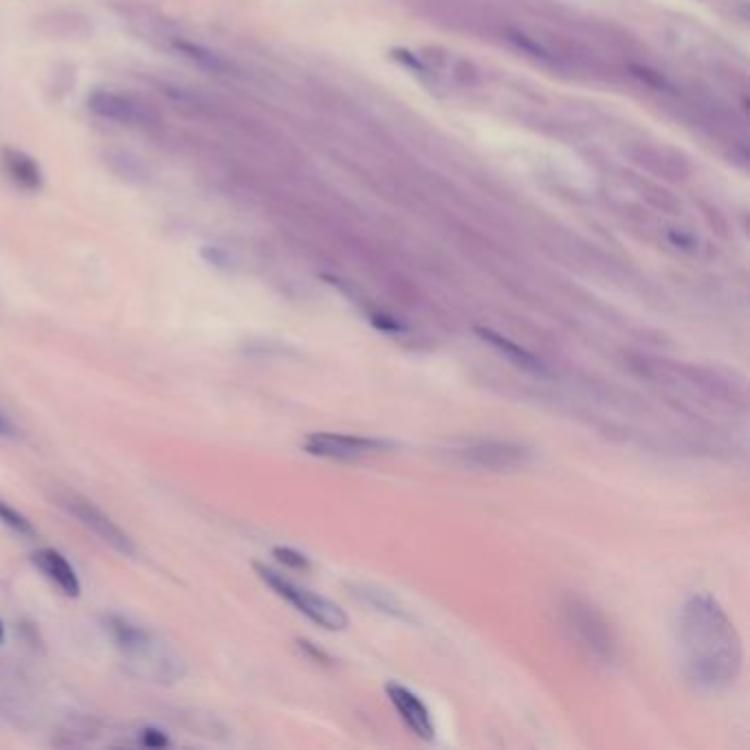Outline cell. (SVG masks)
Listing matches in <instances>:
<instances>
[{
	"label": "cell",
	"mask_w": 750,
	"mask_h": 750,
	"mask_svg": "<svg viewBox=\"0 0 750 750\" xmlns=\"http://www.w3.org/2000/svg\"><path fill=\"white\" fill-rule=\"evenodd\" d=\"M678 654L682 674L700 691L722 693L740 678L744 663L740 632L711 594H696L682 605Z\"/></svg>",
	"instance_id": "cell-1"
},
{
	"label": "cell",
	"mask_w": 750,
	"mask_h": 750,
	"mask_svg": "<svg viewBox=\"0 0 750 750\" xmlns=\"http://www.w3.org/2000/svg\"><path fill=\"white\" fill-rule=\"evenodd\" d=\"M106 627L117 649L141 676L157 682H174L183 676V663L159 638L135 625L124 616H108Z\"/></svg>",
	"instance_id": "cell-2"
},
{
	"label": "cell",
	"mask_w": 750,
	"mask_h": 750,
	"mask_svg": "<svg viewBox=\"0 0 750 750\" xmlns=\"http://www.w3.org/2000/svg\"><path fill=\"white\" fill-rule=\"evenodd\" d=\"M253 570L258 572V577L267 583L278 597L289 601L297 612H302L306 619H311L319 627H324V630L341 632L350 625V616L335 601L322 597V594H315L308 588H302L300 583L286 579L280 572H275L273 568L264 564H253Z\"/></svg>",
	"instance_id": "cell-3"
},
{
	"label": "cell",
	"mask_w": 750,
	"mask_h": 750,
	"mask_svg": "<svg viewBox=\"0 0 750 750\" xmlns=\"http://www.w3.org/2000/svg\"><path fill=\"white\" fill-rule=\"evenodd\" d=\"M566 630L572 641L590 660L599 665H612L616 658V638L605 616L583 599H568L564 605Z\"/></svg>",
	"instance_id": "cell-4"
},
{
	"label": "cell",
	"mask_w": 750,
	"mask_h": 750,
	"mask_svg": "<svg viewBox=\"0 0 750 750\" xmlns=\"http://www.w3.org/2000/svg\"><path fill=\"white\" fill-rule=\"evenodd\" d=\"M58 502L66 513L73 515L77 522L102 539L106 546L117 550L119 555H124V557L137 555V546L135 542H132V537L124 531V528L110 520L102 509H97L91 500H86L77 493H60Z\"/></svg>",
	"instance_id": "cell-5"
},
{
	"label": "cell",
	"mask_w": 750,
	"mask_h": 750,
	"mask_svg": "<svg viewBox=\"0 0 750 750\" xmlns=\"http://www.w3.org/2000/svg\"><path fill=\"white\" fill-rule=\"evenodd\" d=\"M394 445L388 440L355 436V434H335V432H313L302 440L306 454L328 460H359L368 456L383 454Z\"/></svg>",
	"instance_id": "cell-6"
},
{
	"label": "cell",
	"mask_w": 750,
	"mask_h": 750,
	"mask_svg": "<svg viewBox=\"0 0 750 750\" xmlns=\"http://www.w3.org/2000/svg\"><path fill=\"white\" fill-rule=\"evenodd\" d=\"M460 460L465 465L489 469V471H515L528 465L531 451L515 443H502V440H478L467 447L458 449Z\"/></svg>",
	"instance_id": "cell-7"
},
{
	"label": "cell",
	"mask_w": 750,
	"mask_h": 750,
	"mask_svg": "<svg viewBox=\"0 0 750 750\" xmlns=\"http://www.w3.org/2000/svg\"><path fill=\"white\" fill-rule=\"evenodd\" d=\"M385 696H388L394 711L399 713V718L403 720L407 729H410V733L421 737L425 742L434 740L436 726L432 720V713H429L425 702L418 698L412 689H407L401 682H388V685H385Z\"/></svg>",
	"instance_id": "cell-8"
},
{
	"label": "cell",
	"mask_w": 750,
	"mask_h": 750,
	"mask_svg": "<svg viewBox=\"0 0 750 750\" xmlns=\"http://www.w3.org/2000/svg\"><path fill=\"white\" fill-rule=\"evenodd\" d=\"M88 110L95 113L97 117L117 121L124 126H141L148 121L146 108L137 104L135 99L124 97L113 91H95L88 97Z\"/></svg>",
	"instance_id": "cell-9"
},
{
	"label": "cell",
	"mask_w": 750,
	"mask_h": 750,
	"mask_svg": "<svg viewBox=\"0 0 750 750\" xmlns=\"http://www.w3.org/2000/svg\"><path fill=\"white\" fill-rule=\"evenodd\" d=\"M31 564L36 566L53 586H58L66 597L77 599L82 594V583L77 579V572L62 553L55 548H40L31 553Z\"/></svg>",
	"instance_id": "cell-10"
},
{
	"label": "cell",
	"mask_w": 750,
	"mask_h": 750,
	"mask_svg": "<svg viewBox=\"0 0 750 750\" xmlns=\"http://www.w3.org/2000/svg\"><path fill=\"white\" fill-rule=\"evenodd\" d=\"M3 170L7 174V179L25 192H38L44 183L38 161L20 150H3Z\"/></svg>",
	"instance_id": "cell-11"
},
{
	"label": "cell",
	"mask_w": 750,
	"mask_h": 750,
	"mask_svg": "<svg viewBox=\"0 0 750 750\" xmlns=\"http://www.w3.org/2000/svg\"><path fill=\"white\" fill-rule=\"evenodd\" d=\"M476 333H478L484 341H487L489 346H493L495 350H498L500 355H504L506 359L513 361L515 366H520V368L526 370V372L546 374V366H544V363L539 361V359L533 355V352H528L524 346L515 344L513 339L504 337V335H500V333H495V330L484 328V326H478V328H476Z\"/></svg>",
	"instance_id": "cell-12"
},
{
	"label": "cell",
	"mask_w": 750,
	"mask_h": 750,
	"mask_svg": "<svg viewBox=\"0 0 750 750\" xmlns=\"http://www.w3.org/2000/svg\"><path fill=\"white\" fill-rule=\"evenodd\" d=\"M350 590L359 601L372 605V608L377 612L390 614V616H394V619H401V621L410 619V616H407V610L401 605V601L396 599L394 594L388 592V590L372 588V586H366V583H359V586H350Z\"/></svg>",
	"instance_id": "cell-13"
},
{
	"label": "cell",
	"mask_w": 750,
	"mask_h": 750,
	"mask_svg": "<svg viewBox=\"0 0 750 750\" xmlns=\"http://www.w3.org/2000/svg\"><path fill=\"white\" fill-rule=\"evenodd\" d=\"M176 49H179L185 58H190L194 64L201 66V69H207V71H214V73H223L227 71V64L223 62V58H218L216 53L207 51L203 47H198V44H192V42H176Z\"/></svg>",
	"instance_id": "cell-14"
},
{
	"label": "cell",
	"mask_w": 750,
	"mask_h": 750,
	"mask_svg": "<svg viewBox=\"0 0 750 750\" xmlns=\"http://www.w3.org/2000/svg\"><path fill=\"white\" fill-rule=\"evenodd\" d=\"M0 524H5L11 531L25 537L36 535V528L27 520L25 515L18 513L14 506H9L5 500H0Z\"/></svg>",
	"instance_id": "cell-15"
},
{
	"label": "cell",
	"mask_w": 750,
	"mask_h": 750,
	"mask_svg": "<svg viewBox=\"0 0 750 750\" xmlns=\"http://www.w3.org/2000/svg\"><path fill=\"white\" fill-rule=\"evenodd\" d=\"M273 555H275V559L282 561L284 566L295 568V570H306L308 566H311V564H308V559L302 553H297V550H293V548L278 546V548H273Z\"/></svg>",
	"instance_id": "cell-16"
},
{
	"label": "cell",
	"mask_w": 750,
	"mask_h": 750,
	"mask_svg": "<svg viewBox=\"0 0 750 750\" xmlns=\"http://www.w3.org/2000/svg\"><path fill=\"white\" fill-rule=\"evenodd\" d=\"M141 744L148 748H165V746H170V740L157 729H146V731H141Z\"/></svg>",
	"instance_id": "cell-17"
},
{
	"label": "cell",
	"mask_w": 750,
	"mask_h": 750,
	"mask_svg": "<svg viewBox=\"0 0 750 750\" xmlns=\"http://www.w3.org/2000/svg\"><path fill=\"white\" fill-rule=\"evenodd\" d=\"M511 36H513V40H515L517 44H520V47H524L526 51H531V53H535V55H542V58H546V51H544L542 47H539L537 42H533V38L524 36V33H511Z\"/></svg>",
	"instance_id": "cell-18"
},
{
	"label": "cell",
	"mask_w": 750,
	"mask_h": 750,
	"mask_svg": "<svg viewBox=\"0 0 750 750\" xmlns=\"http://www.w3.org/2000/svg\"><path fill=\"white\" fill-rule=\"evenodd\" d=\"M203 258L207 262L216 264V267H225V264H227V256L220 249H216V247H205L203 249Z\"/></svg>",
	"instance_id": "cell-19"
},
{
	"label": "cell",
	"mask_w": 750,
	"mask_h": 750,
	"mask_svg": "<svg viewBox=\"0 0 750 750\" xmlns=\"http://www.w3.org/2000/svg\"><path fill=\"white\" fill-rule=\"evenodd\" d=\"M11 434V425L7 423V418L0 414V436H9Z\"/></svg>",
	"instance_id": "cell-20"
},
{
	"label": "cell",
	"mask_w": 750,
	"mask_h": 750,
	"mask_svg": "<svg viewBox=\"0 0 750 750\" xmlns=\"http://www.w3.org/2000/svg\"><path fill=\"white\" fill-rule=\"evenodd\" d=\"M5 643V625H3V621H0V645H3Z\"/></svg>",
	"instance_id": "cell-21"
}]
</instances>
